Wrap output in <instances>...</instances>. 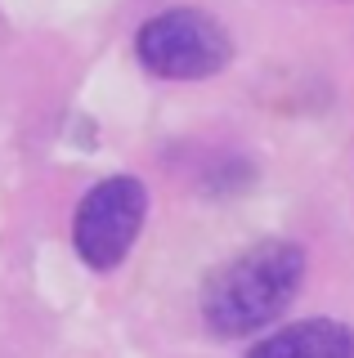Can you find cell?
I'll return each instance as SVG.
<instances>
[{
	"mask_svg": "<svg viewBox=\"0 0 354 358\" xmlns=\"http://www.w3.org/2000/svg\"><path fill=\"white\" fill-rule=\"evenodd\" d=\"M247 358H354V331L337 318H305L251 345Z\"/></svg>",
	"mask_w": 354,
	"mask_h": 358,
	"instance_id": "277c9868",
	"label": "cell"
},
{
	"mask_svg": "<svg viewBox=\"0 0 354 358\" xmlns=\"http://www.w3.org/2000/svg\"><path fill=\"white\" fill-rule=\"evenodd\" d=\"M305 278V255L296 242H256L206 278L202 318L215 336H251L269 327L296 300Z\"/></svg>",
	"mask_w": 354,
	"mask_h": 358,
	"instance_id": "6da1fadb",
	"label": "cell"
},
{
	"mask_svg": "<svg viewBox=\"0 0 354 358\" xmlns=\"http://www.w3.org/2000/svg\"><path fill=\"white\" fill-rule=\"evenodd\" d=\"M143 215H148V188L135 175H113L104 184H94L76 206L72 238L76 251L90 268H113L126 260V251L135 246Z\"/></svg>",
	"mask_w": 354,
	"mask_h": 358,
	"instance_id": "3957f363",
	"label": "cell"
},
{
	"mask_svg": "<svg viewBox=\"0 0 354 358\" xmlns=\"http://www.w3.org/2000/svg\"><path fill=\"white\" fill-rule=\"evenodd\" d=\"M135 54L162 81H206L229 67L234 45L229 31L202 9H166L139 27Z\"/></svg>",
	"mask_w": 354,
	"mask_h": 358,
	"instance_id": "7a4b0ae2",
	"label": "cell"
}]
</instances>
